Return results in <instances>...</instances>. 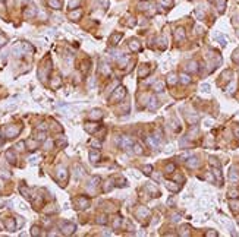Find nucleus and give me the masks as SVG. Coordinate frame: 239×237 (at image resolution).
<instances>
[{
	"label": "nucleus",
	"instance_id": "11",
	"mask_svg": "<svg viewBox=\"0 0 239 237\" xmlns=\"http://www.w3.org/2000/svg\"><path fill=\"white\" fill-rule=\"evenodd\" d=\"M229 180H230L232 183H238V182H239V174H238V171H235V170H230V173H229Z\"/></svg>",
	"mask_w": 239,
	"mask_h": 237
},
{
	"label": "nucleus",
	"instance_id": "40",
	"mask_svg": "<svg viewBox=\"0 0 239 237\" xmlns=\"http://www.w3.org/2000/svg\"><path fill=\"white\" fill-rule=\"evenodd\" d=\"M51 85H53V86H59V85H60V78H57V76H56V79L51 82Z\"/></svg>",
	"mask_w": 239,
	"mask_h": 237
},
{
	"label": "nucleus",
	"instance_id": "51",
	"mask_svg": "<svg viewBox=\"0 0 239 237\" xmlns=\"http://www.w3.org/2000/svg\"><path fill=\"white\" fill-rule=\"evenodd\" d=\"M229 196H232V198H238V192H229Z\"/></svg>",
	"mask_w": 239,
	"mask_h": 237
},
{
	"label": "nucleus",
	"instance_id": "17",
	"mask_svg": "<svg viewBox=\"0 0 239 237\" xmlns=\"http://www.w3.org/2000/svg\"><path fill=\"white\" fill-rule=\"evenodd\" d=\"M148 214H150V212H148V209H147V208H141V209H138V211H137V215H138L139 218L148 217Z\"/></svg>",
	"mask_w": 239,
	"mask_h": 237
},
{
	"label": "nucleus",
	"instance_id": "34",
	"mask_svg": "<svg viewBox=\"0 0 239 237\" xmlns=\"http://www.w3.org/2000/svg\"><path fill=\"white\" fill-rule=\"evenodd\" d=\"M106 222H107V218H106L104 215L97 217V224H106Z\"/></svg>",
	"mask_w": 239,
	"mask_h": 237
},
{
	"label": "nucleus",
	"instance_id": "21",
	"mask_svg": "<svg viewBox=\"0 0 239 237\" xmlns=\"http://www.w3.org/2000/svg\"><path fill=\"white\" fill-rule=\"evenodd\" d=\"M129 48H131L132 51H137V50H139V43H138V41H135V40H132V41L129 43Z\"/></svg>",
	"mask_w": 239,
	"mask_h": 237
},
{
	"label": "nucleus",
	"instance_id": "42",
	"mask_svg": "<svg viewBox=\"0 0 239 237\" xmlns=\"http://www.w3.org/2000/svg\"><path fill=\"white\" fill-rule=\"evenodd\" d=\"M34 13H35V9H34V7H31L30 10H27V12H25V15H27V16H34Z\"/></svg>",
	"mask_w": 239,
	"mask_h": 237
},
{
	"label": "nucleus",
	"instance_id": "9",
	"mask_svg": "<svg viewBox=\"0 0 239 237\" xmlns=\"http://www.w3.org/2000/svg\"><path fill=\"white\" fill-rule=\"evenodd\" d=\"M101 182V179L98 177V176H94V177H91V180H90V186H88V189L94 190V187H97L98 186V183Z\"/></svg>",
	"mask_w": 239,
	"mask_h": 237
},
{
	"label": "nucleus",
	"instance_id": "30",
	"mask_svg": "<svg viewBox=\"0 0 239 237\" xmlns=\"http://www.w3.org/2000/svg\"><path fill=\"white\" fill-rule=\"evenodd\" d=\"M147 190H150V192L153 193V196H157V195H159V190L156 189L154 186H151V184H148V186H147Z\"/></svg>",
	"mask_w": 239,
	"mask_h": 237
},
{
	"label": "nucleus",
	"instance_id": "5",
	"mask_svg": "<svg viewBox=\"0 0 239 237\" xmlns=\"http://www.w3.org/2000/svg\"><path fill=\"white\" fill-rule=\"evenodd\" d=\"M56 177H57V180H59V182L65 183V182L68 180V170H66L65 167H59V168H57V171H56Z\"/></svg>",
	"mask_w": 239,
	"mask_h": 237
},
{
	"label": "nucleus",
	"instance_id": "14",
	"mask_svg": "<svg viewBox=\"0 0 239 237\" xmlns=\"http://www.w3.org/2000/svg\"><path fill=\"white\" fill-rule=\"evenodd\" d=\"M97 127H98V125L97 123H87L85 125V130L87 132H90V133H93V132H96Z\"/></svg>",
	"mask_w": 239,
	"mask_h": 237
},
{
	"label": "nucleus",
	"instance_id": "7",
	"mask_svg": "<svg viewBox=\"0 0 239 237\" xmlns=\"http://www.w3.org/2000/svg\"><path fill=\"white\" fill-rule=\"evenodd\" d=\"M75 204H76V208H79V209H85V208H88V206H90V201H88L87 198H84V196H79V198H76Z\"/></svg>",
	"mask_w": 239,
	"mask_h": 237
},
{
	"label": "nucleus",
	"instance_id": "27",
	"mask_svg": "<svg viewBox=\"0 0 239 237\" xmlns=\"http://www.w3.org/2000/svg\"><path fill=\"white\" fill-rule=\"evenodd\" d=\"M163 88H164L163 82H156V83H154V91L160 92V91H163Z\"/></svg>",
	"mask_w": 239,
	"mask_h": 237
},
{
	"label": "nucleus",
	"instance_id": "39",
	"mask_svg": "<svg viewBox=\"0 0 239 237\" xmlns=\"http://www.w3.org/2000/svg\"><path fill=\"white\" fill-rule=\"evenodd\" d=\"M134 151H135L137 154H142V149H141L139 145H134Z\"/></svg>",
	"mask_w": 239,
	"mask_h": 237
},
{
	"label": "nucleus",
	"instance_id": "50",
	"mask_svg": "<svg viewBox=\"0 0 239 237\" xmlns=\"http://www.w3.org/2000/svg\"><path fill=\"white\" fill-rule=\"evenodd\" d=\"M201 88H203V91H204V92H208V91H210V86H208V85H203Z\"/></svg>",
	"mask_w": 239,
	"mask_h": 237
},
{
	"label": "nucleus",
	"instance_id": "31",
	"mask_svg": "<svg viewBox=\"0 0 239 237\" xmlns=\"http://www.w3.org/2000/svg\"><path fill=\"white\" fill-rule=\"evenodd\" d=\"M35 141H46V133H44V132H40V133H37V136H35Z\"/></svg>",
	"mask_w": 239,
	"mask_h": 237
},
{
	"label": "nucleus",
	"instance_id": "18",
	"mask_svg": "<svg viewBox=\"0 0 239 237\" xmlns=\"http://www.w3.org/2000/svg\"><path fill=\"white\" fill-rule=\"evenodd\" d=\"M166 187L169 190H173V192H177V190H179V186L175 184L173 182H166Z\"/></svg>",
	"mask_w": 239,
	"mask_h": 237
},
{
	"label": "nucleus",
	"instance_id": "43",
	"mask_svg": "<svg viewBox=\"0 0 239 237\" xmlns=\"http://www.w3.org/2000/svg\"><path fill=\"white\" fill-rule=\"evenodd\" d=\"M160 3H161L163 6H170V4H172V0H160Z\"/></svg>",
	"mask_w": 239,
	"mask_h": 237
},
{
	"label": "nucleus",
	"instance_id": "16",
	"mask_svg": "<svg viewBox=\"0 0 239 237\" xmlns=\"http://www.w3.org/2000/svg\"><path fill=\"white\" fill-rule=\"evenodd\" d=\"M90 159H91V162H97V161L100 159V152L91 151V152H90Z\"/></svg>",
	"mask_w": 239,
	"mask_h": 237
},
{
	"label": "nucleus",
	"instance_id": "10",
	"mask_svg": "<svg viewBox=\"0 0 239 237\" xmlns=\"http://www.w3.org/2000/svg\"><path fill=\"white\" fill-rule=\"evenodd\" d=\"M19 192H21V193H22V195H24L25 198H28V199H31V198H32V196H31V192H30V189H28V187H27L25 184H21V186H19Z\"/></svg>",
	"mask_w": 239,
	"mask_h": 237
},
{
	"label": "nucleus",
	"instance_id": "23",
	"mask_svg": "<svg viewBox=\"0 0 239 237\" xmlns=\"http://www.w3.org/2000/svg\"><path fill=\"white\" fill-rule=\"evenodd\" d=\"M100 117H101V111L97 110V108L90 113V119H100Z\"/></svg>",
	"mask_w": 239,
	"mask_h": 237
},
{
	"label": "nucleus",
	"instance_id": "32",
	"mask_svg": "<svg viewBox=\"0 0 239 237\" xmlns=\"http://www.w3.org/2000/svg\"><path fill=\"white\" fill-rule=\"evenodd\" d=\"M217 9H219V12L224 10V0H217Z\"/></svg>",
	"mask_w": 239,
	"mask_h": 237
},
{
	"label": "nucleus",
	"instance_id": "48",
	"mask_svg": "<svg viewBox=\"0 0 239 237\" xmlns=\"http://www.w3.org/2000/svg\"><path fill=\"white\" fill-rule=\"evenodd\" d=\"M4 43H6V37H3V35H0V47H1V46H3Z\"/></svg>",
	"mask_w": 239,
	"mask_h": 237
},
{
	"label": "nucleus",
	"instance_id": "26",
	"mask_svg": "<svg viewBox=\"0 0 239 237\" xmlns=\"http://www.w3.org/2000/svg\"><path fill=\"white\" fill-rule=\"evenodd\" d=\"M122 38V34H114L112 38H110V41H112V44H117V41Z\"/></svg>",
	"mask_w": 239,
	"mask_h": 237
},
{
	"label": "nucleus",
	"instance_id": "25",
	"mask_svg": "<svg viewBox=\"0 0 239 237\" xmlns=\"http://www.w3.org/2000/svg\"><path fill=\"white\" fill-rule=\"evenodd\" d=\"M75 170H76V171H75V176H76V179H81V177L84 176V173H82V171H84V170H82V167L76 165V167H75Z\"/></svg>",
	"mask_w": 239,
	"mask_h": 237
},
{
	"label": "nucleus",
	"instance_id": "22",
	"mask_svg": "<svg viewBox=\"0 0 239 237\" xmlns=\"http://www.w3.org/2000/svg\"><path fill=\"white\" fill-rule=\"evenodd\" d=\"M147 143H150L153 148H157V146H159V142L154 139V136H148V138H147Z\"/></svg>",
	"mask_w": 239,
	"mask_h": 237
},
{
	"label": "nucleus",
	"instance_id": "4",
	"mask_svg": "<svg viewBox=\"0 0 239 237\" xmlns=\"http://www.w3.org/2000/svg\"><path fill=\"white\" fill-rule=\"evenodd\" d=\"M125 95H126V91H125V88L123 86H119L114 92L112 94V97H110V101H117V100H122V98H125Z\"/></svg>",
	"mask_w": 239,
	"mask_h": 237
},
{
	"label": "nucleus",
	"instance_id": "19",
	"mask_svg": "<svg viewBox=\"0 0 239 237\" xmlns=\"http://www.w3.org/2000/svg\"><path fill=\"white\" fill-rule=\"evenodd\" d=\"M48 4H50L51 7H54V9H60V7H62L60 0H48Z\"/></svg>",
	"mask_w": 239,
	"mask_h": 237
},
{
	"label": "nucleus",
	"instance_id": "2",
	"mask_svg": "<svg viewBox=\"0 0 239 237\" xmlns=\"http://www.w3.org/2000/svg\"><path fill=\"white\" fill-rule=\"evenodd\" d=\"M6 138H15L16 135H19L21 132V126H16V125H10V126H6L3 129Z\"/></svg>",
	"mask_w": 239,
	"mask_h": 237
},
{
	"label": "nucleus",
	"instance_id": "53",
	"mask_svg": "<svg viewBox=\"0 0 239 237\" xmlns=\"http://www.w3.org/2000/svg\"><path fill=\"white\" fill-rule=\"evenodd\" d=\"M3 204H4V202H3V201H1V199H0V205H3Z\"/></svg>",
	"mask_w": 239,
	"mask_h": 237
},
{
	"label": "nucleus",
	"instance_id": "13",
	"mask_svg": "<svg viewBox=\"0 0 239 237\" xmlns=\"http://www.w3.org/2000/svg\"><path fill=\"white\" fill-rule=\"evenodd\" d=\"M6 158L10 164H16V157L13 154V151H6Z\"/></svg>",
	"mask_w": 239,
	"mask_h": 237
},
{
	"label": "nucleus",
	"instance_id": "3",
	"mask_svg": "<svg viewBox=\"0 0 239 237\" xmlns=\"http://www.w3.org/2000/svg\"><path fill=\"white\" fill-rule=\"evenodd\" d=\"M62 233L63 234H66V236H69V234H72L75 230H76V225L75 224H72V222H62Z\"/></svg>",
	"mask_w": 239,
	"mask_h": 237
},
{
	"label": "nucleus",
	"instance_id": "47",
	"mask_svg": "<svg viewBox=\"0 0 239 237\" xmlns=\"http://www.w3.org/2000/svg\"><path fill=\"white\" fill-rule=\"evenodd\" d=\"M78 3H79L78 0H70V4H69V6H70V7H73V6H78Z\"/></svg>",
	"mask_w": 239,
	"mask_h": 237
},
{
	"label": "nucleus",
	"instance_id": "28",
	"mask_svg": "<svg viewBox=\"0 0 239 237\" xmlns=\"http://www.w3.org/2000/svg\"><path fill=\"white\" fill-rule=\"evenodd\" d=\"M188 70H189V72H197V70H198L197 63H195V62H191V63L188 64Z\"/></svg>",
	"mask_w": 239,
	"mask_h": 237
},
{
	"label": "nucleus",
	"instance_id": "8",
	"mask_svg": "<svg viewBox=\"0 0 239 237\" xmlns=\"http://www.w3.org/2000/svg\"><path fill=\"white\" fill-rule=\"evenodd\" d=\"M4 225H6V228H7L9 231H15L16 230V222L13 218H6V220H4Z\"/></svg>",
	"mask_w": 239,
	"mask_h": 237
},
{
	"label": "nucleus",
	"instance_id": "45",
	"mask_svg": "<svg viewBox=\"0 0 239 237\" xmlns=\"http://www.w3.org/2000/svg\"><path fill=\"white\" fill-rule=\"evenodd\" d=\"M91 146H94V148H100V146H101V143L97 142V141H91Z\"/></svg>",
	"mask_w": 239,
	"mask_h": 237
},
{
	"label": "nucleus",
	"instance_id": "12",
	"mask_svg": "<svg viewBox=\"0 0 239 237\" xmlns=\"http://www.w3.org/2000/svg\"><path fill=\"white\" fill-rule=\"evenodd\" d=\"M175 38L177 40V41L183 40V38H185V29H183V28H177L176 32H175Z\"/></svg>",
	"mask_w": 239,
	"mask_h": 237
},
{
	"label": "nucleus",
	"instance_id": "20",
	"mask_svg": "<svg viewBox=\"0 0 239 237\" xmlns=\"http://www.w3.org/2000/svg\"><path fill=\"white\" fill-rule=\"evenodd\" d=\"M198 164H200V162H198V159H197L195 157H192V158H189V159H188V167H191V168H194V167H198Z\"/></svg>",
	"mask_w": 239,
	"mask_h": 237
},
{
	"label": "nucleus",
	"instance_id": "49",
	"mask_svg": "<svg viewBox=\"0 0 239 237\" xmlns=\"http://www.w3.org/2000/svg\"><path fill=\"white\" fill-rule=\"evenodd\" d=\"M110 187H112V182H110V180H109V182H107V184H106V186H104V190H106V192H107V190L110 189Z\"/></svg>",
	"mask_w": 239,
	"mask_h": 237
},
{
	"label": "nucleus",
	"instance_id": "38",
	"mask_svg": "<svg viewBox=\"0 0 239 237\" xmlns=\"http://www.w3.org/2000/svg\"><path fill=\"white\" fill-rule=\"evenodd\" d=\"M230 206H232L235 211H239V202H233V201H232V202H230Z\"/></svg>",
	"mask_w": 239,
	"mask_h": 237
},
{
	"label": "nucleus",
	"instance_id": "24",
	"mask_svg": "<svg viewBox=\"0 0 239 237\" xmlns=\"http://www.w3.org/2000/svg\"><path fill=\"white\" fill-rule=\"evenodd\" d=\"M167 82H169V85H175L176 82H177V78H176L175 73H170V75L167 76Z\"/></svg>",
	"mask_w": 239,
	"mask_h": 237
},
{
	"label": "nucleus",
	"instance_id": "52",
	"mask_svg": "<svg viewBox=\"0 0 239 237\" xmlns=\"http://www.w3.org/2000/svg\"><path fill=\"white\" fill-rule=\"evenodd\" d=\"M51 145H53V142H51V141H47V142H46V148L48 149V148H50Z\"/></svg>",
	"mask_w": 239,
	"mask_h": 237
},
{
	"label": "nucleus",
	"instance_id": "37",
	"mask_svg": "<svg viewBox=\"0 0 239 237\" xmlns=\"http://www.w3.org/2000/svg\"><path fill=\"white\" fill-rule=\"evenodd\" d=\"M79 16H81V10H78V12H72V13H70V18H72V19H78Z\"/></svg>",
	"mask_w": 239,
	"mask_h": 237
},
{
	"label": "nucleus",
	"instance_id": "36",
	"mask_svg": "<svg viewBox=\"0 0 239 237\" xmlns=\"http://www.w3.org/2000/svg\"><path fill=\"white\" fill-rule=\"evenodd\" d=\"M175 171V165L173 164H167L166 165V173H173Z\"/></svg>",
	"mask_w": 239,
	"mask_h": 237
},
{
	"label": "nucleus",
	"instance_id": "1",
	"mask_svg": "<svg viewBox=\"0 0 239 237\" xmlns=\"http://www.w3.org/2000/svg\"><path fill=\"white\" fill-rule=\"evenodd\" d=\"M12 51H13V54L15 56H22L24 53H27V51H34V48L30 46V44H27V43H18V44H15L13 46V48H12Z\"/></svg>",
	"mask_w": 239,
	"mask_h": 237
},
{
	"label": "nucleus",
	"instance_id": "46",
	"mask_svg": "<svg viewBox=\"0 0 239 237\" xmlns=\"http://www.w3.org/2000/svg\"><path fill=\"white\" fill-rule=\"evenodd\" d=\"M38 159H40V158H38V157H32V158H31V161H30V162H31L32 165H34V164H37V162H38Z\"/></svg>",
	"mask_w": 239,
	"mask_h": 237
},
{
	"label": "nucleus",
	"instance_id": "33",
	"mask_svg": "<svg viewBox=\"0 0 239 237\" xmlns=\"http://www.w3.org/2000/svg\"><path fill=\"white\" fill-rule=\"evenodd\" d=\"M147 73H148V66H144V67H141V69H139V76H141V78H142V76H145Z\"/></svg>",
	"mask_w": 239,
	"mask_h": 237
},
{
	"label": "nucleus",
	"instance_id": "29",
	"mask_svg": "<svg viewBox=\"0 0 239 237\" xmlns=\"http://www.w3.org/2000/svg\"><path fill=\"white\" fill-rule=\"evenodd\" d=\"M180 82H182V83H189V82H191V78H189L188 75H183V73H182V75H180Z\"/></svg>",
	"mask_w": 239,
	"mask_h": 237
},
{
	"label": "nucleus",
	"instance_id": "44",
	"mask_svg": "<svg viewBox=\"0 0 239 237\" xmlns=\"http://www.w3.org/2000/svg\"><path fill=\"white\" fill-rule=\"evenodd\" d=\"M16 146H18V149H19V151H24V149H25V148H24V146H25V142H19Z\"/></svg>",
	"mask_w": 239,
	"mask_h": 237
},
{
	"label": "nucleus",
	"instance_id": "6",
	"mask_svg": "<svg viewBox=\"0 0 239 237\" xmlns=\"http://www.w3.org/2000/svg\"><path fill=\"white\" fill-rule=\"evenodd\" d=\"M132 146H134V141H132L129 136H122V138H120V148L129 149V148H132Z\"/></svg>",
	"mask_w": 239,
	"mask_h": 237
},
{
	"label": "nucleus",
	"instance_id": "41",
	"mask_svg": "<svg viewBox=\"0 0 239 237\" xmlns=\"http://www.w3.org/2000/svg\"><path fill=\"white\" fill-rule=\"evenodd\" d=\"M142 170H144V173L150 174V173H151V170H153V167H151V165H145V167H144Z\"/></svg>",
	"mask_w": 239,
	"mask_h": 237
},
{
	"label": "nucleus",
	"instance_id": "15",
	"mask_svg": "<svg viewBox=\"0 0 239 237\" xmlns=\"http://www.w3.org/2000/svg\"><path fill=\"white\" fill-rule=\"evenodd\" d=\"M148 108H150V110L157 108V98H156V97H151V98H150V101H148Z\"/></svg>",
	"mask_w": 239,
	"mask_h": 237
},
{
	"label": "nucleus",
	"instance_id": "35",
	"mask_svg": "<svg viewBox=\"0 0 239 237\" xmlns=\"http://www.w3.org/2000/svg\"><path fill=\"white\" fill-rule=\"evenodd\" d=\"M31 234L32 236H38V234H40V227H38V225H34V227H32Z\"/></svg>",
	"mask_w": 239,
	"mask_h": 237
}]
</instances>
